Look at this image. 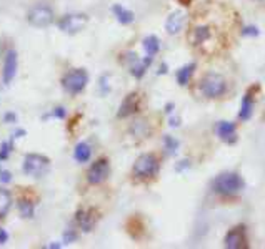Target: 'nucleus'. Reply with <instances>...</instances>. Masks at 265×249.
<instances>
[{
  "label": "nucleus",
  "mask_w": 265,
  "mask_h": 249,
  "mask_svg": "<svg viewBox=\"0 0 265 249\" xmlns=\"http://www.w3.org/2000/svg\"><path fill=\"white\" fill-rule=\"evenodd\" d=\"M187 42L197 54L203 57L217 55L219 50L225 44L224 30L214 22L198 20L188 28L187 32Z\"/></svg>",
  "instance_id": "nucleus-1"
},
{
  "label": "nucleus",
  "mask_w": 265,
  "mask_h": 249,
  "mask_svg": "<svg viewBox=\"0 0 265 249\" xmlns=\"http://www.w3.org/2000/svg\"><path fill=\"white\" fill-rule=\"evenodd\" d=\"M197 90L207 100H222L229 93V80L220 73L209 71L198 78Z\"/></svg>",
  "instance_id": "nucleus-2"
},
{
  "label": "nucleus",
  "mask_w": 265,
  "mask_h": 249,
  "mask_svg": "<svg viewBox=\"0 0 265 249\" xmlns=\"http://www.w3.org/2000/svg\"><path fill=\"white\" fill-rule=\"evenodd\" d=\"M160 158L155 153H144L135 160L132 166V178L139 183H147L159 175Z\"/></svg>",
  "instance_id": "nucleus-3"
},
{
  "label": "nucleus",
  "mask_w": 265,
  "mask_h": 249,
  "mask_svg": "<svg viewBox=\"0 0 265 249\" xmlns=\"http://www.w3.org/2000/svg\"><path fill=\"white\" fill-rule=\"evenodd\" d=\"M244 188H245V183L237 171H225V173H220L212 181L214 193L225 196V198H232V196L240 194Z\"/></svg>",
  "instance_id": "nucleus-4"
},
{
  "label": "nucleus",
  "mask_w": 265,
  "mask_h": 249,
  "mask_svg": "<svg viewBox=\"0 0 265 249\" xmlns=\"http://www.w3.org/2000/svg\"><path fill=\"white\" fill-rule=\"evenodd\" d=\"M87 83H88V73H87V70H84V68H72L70 71H67L62 78L64 90L69 95H72V97L82 93L85 87H87Z\"/></svg>",
  "instance_id": "nucleus-5"
},
{
  "label": "nucleus",
  "mask_w": 265,
  "mask_h": 249,
  "mask_svg": "<svg viewBox=\"0 0 265 249\" xmlns=\"http://www.w3.org/2000/svg\"><path fill=\"white\" fill-rule=\"evenodd\" d=\"M49 166H50V160L47 156L37 155V153H28V155L23 158L22 170L27 176L40 178V176H44L47 171H49Z\"/></svg>",
  "instance_id": "nucleus-6"
},
{
  "label": "nucleus",
  "mask_w": 265,
  "mask_h": 249,
  "mask_svg": "<svg viewBox=\"0 0 265 249\" xmlns=\"http://www.w3.org/2000/svg\"><path fill=\"white\" fill-rule=\"evenodd\" d=\"M27 22L35 28H47L54 22V10L47 3H37L28 10Z\"/></svg>",
  "instance_id": "nucleus-7"
},
{
  "label": "nucleus",
  "mask_w": 265,
  "mask_h": 249,
  "mask_svg": "<svg viewBox=\"0 0 265 249\" xmlns=\"http://www.w3.org/2000/svg\"><path fill=\"white\" fill-rule=\"evenodd\" d=\"M87 23H88V17L85 13H69V15L60 18L59 28L65 33L74 35V33L82 32L87 27Z\"/></svg>",
  "instance_id": "nucleus-8"
},
{
  "label": "nucleus",
  "mask_w": 265,
  "mask_h": 249,
  "mask_svg": "<svg viewBox=\"0 0 265 249\" xmlns=\"http://www.w3.org/2000/svg\"><path fill=\"white\" fill-rule=\"evenodd\" d=\"M108 175H110V161L107 158H98L87 171V181L90 185H100L108 178Z\"/></svg>",
  "instance_id": "nucleus-9"
},
{
  "label": "nucleus",
  "mask_w": 265,
  "mask_h": 249,
  "mask_svg": "<svg viewBox=\"0 0 265 249\" xmlns=\"http://www.w3.org/2000/svg\"><path fill=\"white\" fill-rule=\"evenodd\" d=\"M224 246L230 249H239L247 246V231H245V226L239 224V226L229 229V233L224 238Z\"/></svg>",
  "instance_id": "nucleus-10"
},
{
  "label": "nucleus",
  "mask_w": 265,
  "mask_h": 249,
  "mask_svg": "<svg viewBox=\"0 0 265 249\" xmlns=\"http://www.w3.org/2000/svg\"><path fill=\"white\" fill-rule=\"evenodd\" d=\"M140 107H142L140 93L139 92H132V93L127 95V97L124 98V102L120 103V108H119V113H117V117H119V118L132 117V115H135L137 112H139Z\"/></svg>",
  "instance_id": "nucleus-11"
},
{
  "label": "nucleus",
  "mask_w": 265,
  "mask_h": 249,
  "mask_svg": "<svg viewBox=\"0 0 265 249\" xmlns=\"http://www.w3.org/2000/svg\"><path fill=\"white\" fill-rule=\"evenodd\" d=\"M97 211L93 208H80L77 214H75V223L84 233L92 231L93 226L97 224Z\"/></svg>",
  "instance_id": "nucleus-12"
},
{
  "label": "nucleus",
  "mask_w": 265,
  "mask_h": 249,
  "mask_svg": "<svg viewBox=\"0 0 265 249\" xmlns=\"http://www.w3.org/2000/svg\"><path fill=\"white\" fill-rule=\"evenodd\" d=\"M17 68H18V57L15 50H8L5 54V60H3V70H2V78L3 83L10 85L13 78L17 75Z\"/></svg>",
  "instance_id": "nucleus-13"
},
{
  "label": "nucleus",
  "mask_w": 265,
  "mask_h": 249,
  "mask_svg": "<svg viewBox=\"0 0 265 249\" xmlns=\"http://www.w3.org/2000/svg\"><path fill=\"white\" fill-rule=\"evenodd\" d=\"M215 133L222 141L227 145H234L239 140V133H237V124L232 122H219L215 124Z\"/></svg>",
  "instance_id": "nucleus-14"
},
{
  "label": "nucleus",
  "mask_w": 265,
  "mask_h": 249,
  "mask_svg": "<svg viewBox=\"0 0 265 249\" xmlns=\"http://www.w3.org/2000/svg\"><path fill=\"white\" fill-rule=\"evenodd\" d=\"M187 22V13L183 10H175L172 12L170 15L167 17V20H165V30L170 35H175V33H178L183 28Z\"/></svg>",
  "instance_id": "nucleus-15"
},
{
  "label": "nucleus",
  "mask_w": 265,
  "mask_h": 249,
  "mask_svg": "<svg viewBox=\"0 0 265 249\" xmlns=\"http://www.w3.org/2000/svg\"><path fill=\"white\" fill-rule=\"evenodd\" d=\"M254 105H255V95H252V87H250V88L247 90V93H245L244 100H242V105H240L239 118L242 120V122H247V120L252 117Z\"/></svg>",
  "instance_id": "nucleus-16"
},
{
  "label": "nucleus",
  "mask_w": 265,
  "mask_h": 249,
  "mask_svg": "<svg viewBox=\"0 0 265 249\" xmlns=\"http://www.w3.org/2000/svg\"><path fill=\"white\" fill-rule=\"evenodd\" d=\"M112 13L115 15V18L122 23V25H129V23H132L135 20L134 12L129 10V8L124 7V5H113L112 7Z\"/></svg>",
  "instance_id": "nucleus-17"
},
{
  "label": "nucleus",
  "mask_w": 265,
  "mask_h": 249,
  "mask_svg": "<svg viewBox=\"0 0 265 249\" xmlns=\"http://www.w3.org/2000/svg\"><path fill=\"white\" fill-rule=\"evenodd\" d=\"M74 158L77 163H87L92 158V148L87 141H80L74 150Z\"/></svg>",
  "instance_id": "nucleus-18"
},
{
  "label": "nucleus",
  "mask_w": 265,
  "mask_h": 249,
  "mask_svg": "<svg viewBox=\"0 0 265 249\" xmlns=\"http://www.w3.org/2000/svg\"><path fill=\"white\" fill-rule=\"evenodd\" d=\"M144 50H145L147 57L154 59V57L160 52V42H159V38L155 37V35L145 37V38H144Z\"/></svg>",
  "instance_id": "nucleus-19"
},
{
  "label": "nucleus",
  "mask_w": 265,
  "mask_h": 249,
  "mask_svg": "<svg viewBox=\"0 0 265 249\" xmlns=\"http://www.w3.org/2000/svg\"><path fill=\"white\" fill-rule=\"evenodd\" d=\"M193 71H195V63H188V65H183L180 70H177V81L180 87H185V85L190 81Z\"/></svg>",
  "instance_id": "nucleus-20"
},
{
  "label": "nucleus",
  "mask_w": 265,
  "mask_h": 249,
  "mask_svg": "<svg viewBox=\"0 0 265 249\" xmlns=\"http://www.w3.org/2000/svg\"><path fill=\"white\" fill-rule=\"evenodd\" d=\"M12 206V196L7 189H0V219L5 218L7 213L10 211Z\"/></svg>",
  "instance_id": "nucleus-21"
},
{
  "label": "nucleus",
  "mask_w": 265,
  "mask_h": 249,
  "mask_svg": "<svg viewBox=\"0 0 265 249\" xmlns=\"http://www.w3.org/2000/svg\"><path fill=\"white\" fill-rule=\"evenodd\" d=\"M18 209H20V214L23 218L34 216V203H30V201H20L18 203Z\"/></svg>",
  "instance_id": "nucleus-22"
},
{
  "label": "nucleus",
  "mask_w": 265,
  "mask_h": 249,
  "mask_svg": "<svg viewBox=\"0 0 265 249\" xmlns=\"http://www.w3.org/2000/svg\"><path fill=\"white\" fill-rule=\"evenodd\" d=\"M10 143H2V150H0V160H7L8 153H10Z\"/></svg>",
  "instance_id": "nucleus-23"
},
{
  "label": "nucleus",
  "mask_w": 265,
  "mask_h": 249,
  "mask_svg": "<svg viewBox=\"0 0 265 249\" xmlns=\"http://www.w3.org/2000/svg\"><path fill=\"white\" fill-rule=\"evenodd\" d=\"M8 239V234L5 233V229L0 228V244H5Z\"/></svg>",
  "instance_id": "nucleus-24"
},
{
  "label": "nucleus",
  "mask_w": 265,
  "mask_h": 249,
  "mask_svg": "<svg viewBox=\"0 0 265 249\" xmlns=\"http://www.w3.org/2000/svg\"><path fill=\"white\" fill-rule=\"evenodd\" d=\"M0 180H2L3 183H8V181H10V175H8L7 171H3L2 176H0Z\"/></svg>",
  "instance_id": "nucleus-25"
},
{
  "label": "nucleus",
  "mask_w": 265,
  "mask_h": 249,
  "mask_svg": "<svg viewBox=\"0 0 265 249\" xmlns=\"http://www.w3.org/2000/svg\"><path fill=\"white\" fill-rule=\"evenodd\" d=\"M177 2H178V3H182V5H185V7H187V5H190V3L193 2V0H177Z\"/></svg>",
  "instance_id": "nucleus-26"
},
{
  "label": "nucleus",
  "mask_w": 265,
  "mask_h": 249,
  "mask_svg": "<svg viewBox=\"0 0 265 249\" xmlns=\"http://www.w3.org/2000/svg\"><path fill=\"white\" fill-rule=\"evenodd\" d=\"M259 2H265V0H259Z\"/></svg>",
  "instance_id": "nucleus-27"
}]
</instances>
